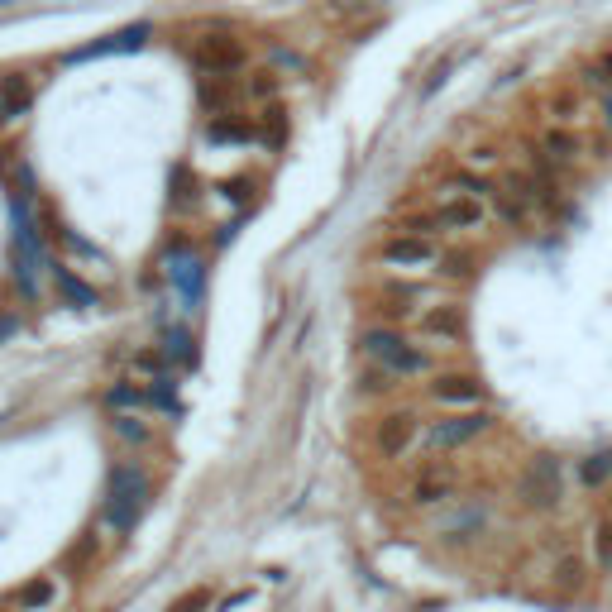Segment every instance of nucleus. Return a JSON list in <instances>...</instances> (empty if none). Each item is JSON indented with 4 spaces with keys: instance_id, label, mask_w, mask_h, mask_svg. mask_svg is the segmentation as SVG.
<instances>
[{
    "instance_id": "obj_13",
    "label": "nucleus",
    "mask_w": 612,
    "mask_h": 612,
    "mask_svg": "<svg viewBox=\"0 0 612 612\" xmlns=\"http://www.w3.org/2000/svg\"><path fill=\"white\" fill-rule=\"evenodd\" d=\"M455 498V474L450 469H440V464H431V469H421L412 483V503L416 507H440Z\"/></svg>"
},
{
    "instance_id": "obj_3",
    "label": "nucleus",
    "mask_w": 612,
    "mask_h": 612,
    "mask_svg": "<svg viewBox=\"0 0 612 612\" xmlns=\"http://www.w3.org/2000/svg\"><path fill=\"white\" fill-rule=\"evenodd\" d=\"M517 503L526 512H560L565 503V464L555 455H531L517 474Z\"/></svg>"
},
{
    "instance_id": "obj_19",
    "label": "nucleus",
    "mask_w": 612,
    "mask_h": 612,
    "mask_svg": "<svg viewBox=\"0 0 612 612\" xmlns=\"http://www.w3.org/2000/svg\"><path fill=\"white\" fill-rule=\"evenodd\" d=\"M593 565L598 574H612V517L593 522Z\"/></svg>"
},
{
    "instance_id": "obj_10",
    "label": "nucleus",
    "mask_w": 612,
    "mask_h": 612,
    "mask_svg": "<svg viewBox=\"0 0 612 612\" xmlns=\"http://www.w3.org/2000/svg\"><path fill=\"white\" fill-rule=\"evenodd\" d=\"M431 220H436V230H483L488 211H483V197H469V192H450V197H445L436 211H431Z\"/></svg>"
},
{
    "instance_id": "obj_14",
    "label": "nucleus",
    "mask_w": 612,
    "mask_h": 612,
    "mask_svg": "<svg viewBox=\"0 0 612 612\" xmlns=\"http://www.w3.org/2000/svg\"><path fill=\"white\" fill-rule=\"evenodd\" d=\"M53 603H58V579L53 574H34L29 584L10 593V608L20 612H53Z\"/></svg>"
},
{
    "instance_id": "obj_21",
    "label": "nucleus",
    "mask_w": 612,
    "mask_h": 612,
    "mask_svg": "<svg viewBox=\"0 0 612 612\" xmlns=\"http://www.w3.org/2000/svg\"><path fill=\"white\" fill-rule=\"evenodd\" d=\"M110 431H115V436L125 440V445H144V440L153 436L149 426H144L139 416H130V412H120V416H115V421H110Z\"/></svg>"
},
{
    "instance_id": "obj_16",
    "label": "nucleus",
    "mask_w": 612,
    "mask_h": 612,
    "mask_svg": "<svg viewBox=\"0 0 612 612\" xmlns=\"http://www.w3.org/2000/svg\"><path fill=\"white\" fill-rule=\"evenodd\" d=\"M0 101H5V110H10V120L24 115V110L34 106V77H24V72H5V77H0Z\"/></svg>"
},
{
    "instance_id": "obj_26",
    "label": "nucleus",
    "mask_w": 612,
    "mask_h": 612,
    "mask_svg": "<svg viewBox=\"0 0 612 612\" xmlns=\"http://www.w3.org/2000/svg\"><path fill=\"white\" fill-rule=\"evenodd\" d=\"M603 120H608V130H612V91H603Z\"/></svg>"
},
{
    "instance_id": "obj_9",
    "label": "nucleus",
    "mask_w": 612,
    "mask_h": 612,
    "mask_svg": "<svg viewBox=\"0 0 612 612\" xmlns=\"http://www.w3.org/2000/svg\"><path fill=\"white\" fill-rule=\"evenodd\" d=\"M192 63H197L201 72L225 77V72H235V67L244 63V44L235 34H206V39H197V48H192Z\"/></svg>"
},
{
    "instance_id": "obj_11",
    "label": "nucleus",
    "mask_w": 612,
    "mask_h": 612,
    "mask_svg": "<svg viewBox=\"0 0 612 612\" xmlns=\"http://www.w3.org/2000/svg\"><path fill=\"white\" fill-rule=\"evenodd\" d=\"M584 584H589V560L579 550H560L550 560V589L560 598H574V593H584Z\"/></svg>"
},
{
    "instance_id": "obj_1",
    "label": "nucleus",
    "mask_w": 612,
    "mask_h": 612,
    "mask_svg": "<svg viewBox=\"0 0 612 612\" xmlns=\"http://www.w3.org/2000/svg\"><path fill=\"white\" fill-rule=\"evenodd\" d=\"M359 350L369 359L373 369H388L393 378H421V373H431V354L416 350L407 335H397L388 326H369L359 335Z\"/></svg>"
},
{
    "instance_id": "obj_7",
    "label": "nucleus",
    "mask_w": 612,
    "mask_h": 612,
    "mask_svg": "<svg viewBox=\"0 0 612 612\" xmlns=\"http://www.w3.org/2000/svg\"><path fill=\"white\" fill-rule=\"evenodd\" d=\"M378 259L388 268H431V263H440V249L431 235H393V240H383Z\"/></svg>"
},
{
    "instance_id": "obj_23",
    "label": "nucleus",
    "mask_w": 612,
    "mask_h": 612,
    "mask_svg": "<svg viewBox=\"0 0 612 612\" xmlns=\"http://www.w3.org/2000/svg\"><path fill=\"white\" fill-rule=\"evenodd\" d=\"M593 82H598L603 91H612V48L598 58V63H593Z\"/></svg>"
},
{
    "instance_id": "obj_6",
    "label": "nucleus",
    "mask_w": 612,
    "mask_h": 612,
    "mask_svg": "<svg viewBox=\"0 0 612 612\" xmlns=\"http://www.w3.org/2000/svg\"><path fill=\"white\" fill-rule=\"evenodd\" d=\"M426 393H431V402H440V407L474 412V407L483 402V383L474 378V373H436V378L426 383Z\"/></svg>"
},
{
    "instance_id": "obj_8",
    "label": "nucleus",
    "mask_w": 612,
    "mask_h": 612,
    "mask_svg": "<svg viewBox=\"0 0 612 612\" xmlns=\"http://www.w3.org/2000/svg\"><path fill=\"white\" fill-rule=\"evenodd\" d=\"M483 526H488V507L483 503H455L436 517V536L440 541H450V546H464V541L479 536Z\"/></svg>"
},
{
    "instance_id": "obj_20",
    "label": "nucleus",
    "mask_w": 612,
    "mask_h": 612,
    "mask_svg": "<svg viewBox=\"0 0 612 612\" xmlns=\"http://www.w3.org/2000/svg\"><path fill=\"white\" fill-rule=\"evenodd\" d=\"M493 201H498V216H503L507 225H522V220L531 216V201H526L522 192H512V187H503V192H493Z\"/></svg>"
},
{
    "instance_id": "obj_2",
    "label": "nucleus",
    "mask_w": 612,
    "mask_h": 612,
    "mask_svg": "<svg viewBox=\"0 0 612 612\" xmlns=\"http://www.w3.org/2000/svg\"><path fill=\"white\" fill-rule=\"evenodd\" d=\"M149 507V479L139 464H115L110 469V488H106V526L110 531H134V522L144 517Z\"/></svg>"
},
{
    "instance_id": "obj_18",
    "label": "nucleus",
    "mask_w": 612,
    "mask_h": 612,
    "mask_svg": "<svg viewBox=\"0 0 612 612\" xmlns=\"http://www.w3.org/2000/svg\"><path fill=\"white\" fill-rule=\"evenodd\" d=\"M541 153H546L550 163H569V158L579 153V139H574L569 130H555V125H550L546 139H541Z\"/></svg>"
},
{
    "instance_id": "obj_12",
    "label": "nucleus",
    "mask_w": 612,
    "mask_h": 612,
    "mask_svg": "<svg viewBox=\"0 0 612 612\" xmlns=\"http://www.w3.org/2000/svg\"><path fill=\"white\" fill-rule=\"evenodd\" d=\"M144 39H149V24H134V29H120V34H106L91 48H72L67 63H91V58H106V53H134V48H144Z\"/></svg>"
},
{
    "instance_id": "obj_27",
    "label": "nucleus",
    "mask_w": 612,
    "mask_h": 612,
    "mask_svg": "<svg viewBox=\"0 0 612 612\" xmlns=\"http://www.w3.org/2000/svg\"><path fill=\"white\" fill-rule=\"evenodd\" d=\"M5 120H10V110H5V101H0V125H5Z\"/></svg>"
},
{
    "instance_id": "obj_15",
    "label": "nucleus",
    "mask_w": 612,
    "mask_h": 612,
    "mask_svg": "<svg viewBox=\"0 0 612 612\" xmlns=\"http://www.w3.org/2000/svg\"><path fill=\"white\" fill-rule=\"evenodd\" d=\"M416 330L426 340H459L464 335V316H459V306H431V311L416 316Z\"/></svg>"
},
{
    "instance_id": "obj_24",
    "label": "nucleus",
    "mask_w": 612,
    "mask_h": 612,
    "mask_svg": "<svg viewBox=\"0 0 612 612\" xmlns=\"http://www.w3.org/2000/svg\"><path fill=\"white\" fill-rule=\"evenodd\" d=\"M440 268H445L450 278H464V273H469V254H445V259H440Z\"/></svg>"
},
{
    "instance_id": "obj_17",
    "label": "nucleus",
    "mask_w": 612,
    "mask_h": 612,
    "mask_svg": "<svg viewBox=\"0 0 612 612\" xmlns=\"http://www.w3.org/2000/svg\"><path fill=\"white\" fill-rule=\"evenodd\" d=\"M608 479H612V450H589V455L579 459V483L589 493H598Z\"/></svg>"
},
{
    "instance_id": "obj_4",
    "label": "nucleus",
    "mask_w": 612,
    "mask_h": 612,
    "mask_svg": "<svg viewBox=\"0 0 612 612\" xmlns=\"http://www.w3.org/2000/svg\"><path fill=\"white\" fill-rule=\"evenodd\" d=\"M488 426H493V416L483 412V407H474V412H450L421 431V445H426L431 455H445V450H459V445L479 440Z\"/></svg>"
},
{
    "instance_id": "obj_25",
    "label": "nucleus",
    "mask_w": 612,
    "mask_h": 612,
    "mask_svg": "<svg viewBox=\"0 0 612 612\" xmlns=\"http://www.w3.org/2000/svg\"><path fill=\"white\" fill-rule=\"evenodd\" d=\"M493 158H498L493 149H474V153H469V163H474V168H483V163H493Z\"/></svg>"
},
{
    "instance_id": "obj_22",
    "label": "nucleus",
    "mask_w": 612,
    "mask_h": 612,
    "mask_svg": "<svg viewBox=\"0 0 612 612\" xmlns=\"http://www.w3.org/2000/svg\"><path fill=\"white\" fill-rule=\"evenodd\" d=\"M550 110H555L560 120H569V115L579 110V96H574V91H555V96H550Z\"/></svg>"
},
{
    "instance_id": "obj_5",
    "label": "nucleus",
    "mask_w": 612,
    "mask_h": 612,
    "mask_svg": "<svg viewBox=\"0 0 612 612\" xmlns=\"http://www.w3.org/2000/svg\"><path fill=\"white\" fill-rule=\"evenodd\" d=\"M416 440H421V421H416V412H383L378 416V426H373V445H378V455L383 459H402Z\"/></svg>"
}]
</instances>
